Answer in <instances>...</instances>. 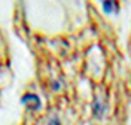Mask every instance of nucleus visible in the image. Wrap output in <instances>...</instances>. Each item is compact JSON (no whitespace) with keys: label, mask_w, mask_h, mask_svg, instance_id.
Wrapping results in <instances>:
<instances>
[{"label":"nucleus","mask_w":131,"mask_h":125,"mask_svg":"<svg viewBox=\"0 0 131 125\" xmlns=\"http://www.w3.org/2000/svg\"><path fill=\"white\" fill-rule=\"evenodd\" d=\"M104 110H106V106H104V103H103V100H95V103H94V115L97 118H103V115H104Z\"/></svg>","instance_id":"obj_1"},{"label":"nucleus","mask_w":131,"mask_h":125,"mask_svg":"<svg viewBox=\"0 0 131 125\" xmlns=\"http://www.w3.org/2000/svg\"><path fill=\"white\" fill-rule=\"evenodd\" d=\"M113 8L118 9V5H116L115 2H104V3H103V9H104V12H106V14H110Z\"/></svg>","instance_id":"obj_2"}]
</instances>
